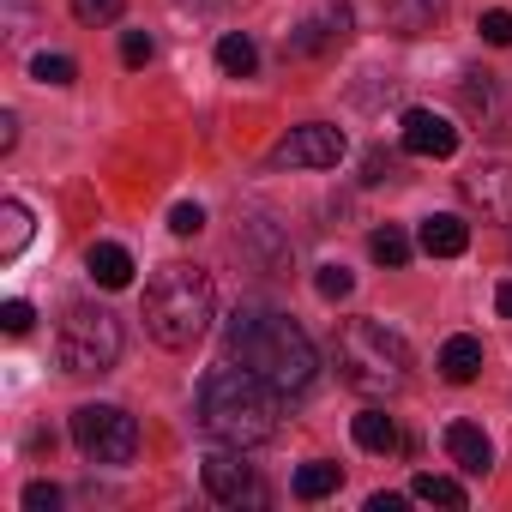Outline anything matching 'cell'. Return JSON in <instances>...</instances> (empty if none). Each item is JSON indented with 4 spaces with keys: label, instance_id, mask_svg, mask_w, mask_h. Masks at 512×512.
<instances>
[{
    "label": "cell",
    "instance_id": "cell-1",
    "mask_svg": "<svg viewBox=\"0 0 512 512\" xmlns=\"http://www.w3.org/2000/svg\"><path fill=\"white\" fill-rule=\"evenodd\" d=\"M223 356L241 362V368H253L260 380H272L284 398L290 392H308L314 374H320L314 338L290 314H278V308H235L223 320Z\"/></svg>",
    "mask_w": 512,
    "mask_h": 512
},
{
    "label": "cell",
    "instance_id": "cell-2",
    "mask_svg": "<svg viewBox=\"0 0 512 512\" xmlns=\"http://www.w3.org/2000/svg\"><path fill=\"white\" fill-rule=\"evenodd\" d=\"M193 416L211 440L223 446H266L278 434V416H284V392L272 380H260L241 362H223L199 380V398H193Z\"/></svg>",
    "mask_w": 512,
    "mask_h": 512
},
{
    "label": "cell",
    "instance_id": "cell-3",
    "mask_svg": "<svg viewBox=\"0 0 512 512\" xmlns=\"http://www.w3.org/2000/svg\"><path fill=\"white\" fill-rule=\"evenodd\" d=\"M217 320V290H211V272L199 266H163L151 284H145V332L163 344V350H193Z\"/></svg>",
    "mask_w": 512,
    "mask_h": 512
},
{
    "label": "cell",
    "instance_id": "cell-4",
    "mask_svg": "<svg viewBox=\"0 0 512 512\" xmlns=\"http://www.w3.org/2000/svg\"><path fill=\"white\" fill-rule=\"evenodd\" d=\"M338 374H344V386H356V392H368V398H392V392H404L410 386V368H416V356H410V344L386 326V320H350L344 332H338Z\"/></svg>",
    "mask_w": 512,
    "mask_h": 512
},
{
    "label": "cell",
    "instance_id": "cell-5",
    "mask_svg": "<svg viewBox=\"0 0 512 512\" xmlns=\"http://www.w3.org/2000/svg\"><path fill=\"white\" fill-rule=\"evenodd\" d=\"M55 362H61V374H73V380L109 374V368L121 362V320H115L109 308H91V302L67 308L61 326H55Z\"/></svg>",
    "mask_w": 512,
    "mask_h": 512
},
{
    "label": "cell",
    "instance_id": "cell-6",
    "mask_svg": "<svg viewBox=\"0 0 512 512\" xmlns=\"http://www.w3.org/2000/svg\"><path fill=\"white\" fill-rule=\"evenodd\" d=\"M73 446L91 464H133L139 452V422L121 404H79L73 410Z\"/></svg>",
    "mask_w": 512,
    "mask_h": 512
},
{
    "label": "cell",
    "instance_id": "cell-7",
    "mask_svg": "<svg viewBox=\"0 0 512 512\" xmlns=\"http://www.w3.org/2000/svg\"><path fill=\"white\" fill-rule=\"evenodd\" d=\"M458 193H464V205L482 211L488 223H512V163H500V157L470 163V169L458 175Z\"/></svg>",
    "mask_w": 512,
    "mask_h": 512
},
{
    "label": "cell",
    "instance_id": "cell-8",
    "mask_svg": "<svg viewBox=\"0 0 512 512\" xmlns=\"http://www.w3.org/2000/svg\"><path fill=\"white\" fill-rule=\"evenodd\" d=\"M344 133L338 127H326V121H308V127H296L290 139H278V151H272V163L278 169H332V163H344Z\"/></svg>",
    "mask_w": 512,
    "mask_h": 512
},
{
    "label": "cell",
    "instance_id": "cell-9",
    "mask_svg": "<svg viewBox=\"0 0 512 512\" xmlns=\"http://www.w3.org/2000/svg\"><path fill=\"white\" fill-rule=\"evenodd\" d=\"M199 476H205V494L223 500V506H266V488H260V476H253V464H241V446L211 452Z\"/></svg>",
    "mask_w": 512,
    "mask_h": 512
},
{
    "label": "cell",
    "instance_id": "cell-10",
    "mask_svg": "<svg viewBox=\"0 0 512 512\" xmlns=\"http://www.w3.org/2000/svg\"><path fill=\"white\" fill-rule=\"evenodd\" d=\"M398 133H404V151L410 157H452L458 151V127L440 109H404Z\"/></svg>",
    "mask_w": 512,
    "mask_h": 512
},
{
    "label": "cell",
    "instance_id": "cell-11",
    "mask_svg": "<svg viewBox=\"0 0 512 512\" xmlns=\"http://www.w3.org/2000/svg\"><path fill=\"white\" fill-rule=\"evenodd\" d=\"M416 247L428 253V260H458V253L470 247V223H464V217H452V211H434V217H422Z\"/></svg>",
    "mask_w": 512,
    "mask_h": 512
},
{
    "label": "cell",
    "instance_id": "cell-12",
    "mask_svg": "<svg viewBox=\"0 0 512 512\" xmlns=\"http://www.w3.org/2000/svg\"><path fill=\"white\" fill-rule=\"evenodd\" d=\"M446 458H452L464 476H488V464H494V440H488L476 422H452V428H446Z\"/></svg>",
    "mask_w": 512,
    "mask_h": 512
},
{
    "label": "cell",
    "instance_id": "cell-13",
    "mask_svg": "<svg viewBox=\"0 0 512 512\" xmlns=\"http://www.w3.org/2000/svg\"><path fill=\"white\" fill-rule=\"evenodd\" d=\"M344 31H350V13L344 7H326L320 19H308L302 31H290V43H284V55H320V49H332V43H344Z\"/></svg>",
    "mask_w": 512,
    "mask_h": 512
},
{
    "label": "cell",
    "instance_id": "cell-14",
    "mask_svg": "<svg viewBox=\"0 0 512 512\" xmlns=\"http://www.w3.org/2000/svg\"><path fill=\"white\" fill-rule=\"evenodd\" d=\"M85 266H91V278H97L103 290H127V284H133V253H127L121 241H97V247L85 253Z\"/></svg>",
    "mask_w": 512,
    "mask_h": 512
},
{
    "label": "cell",
    "instance_id": "cell-15",
    "mask_svg": "<svg viewBox=\"0 0 512 512\" xmlns=\"http://www.w3.org/2000/svg\"><path fill=\"white\" fill-rule=\"evenodd\" d=\"M440 374H446L452 386H470V380L482 374V338H470V332L446 338V344H440Z\"/></svg>",
    "mask_w": 512,
    "mask_h": 512
},
{
    "label": "cell",
    "instance_id": "cell-16",
    "mask_svg": "<svg viewBox=\"0 0 512 512\" xmlns=\"http://www.w3.org/2000/svg\"><path fill=\"white\" fill-rule=\"evenodd\" d=\"M350 434H356V446H362V452H374V458H386V452H398V446H404V440H398V422H392L380 404H368V410L350 422Z\"/></svg>",
    "mask_w": 512,
    "mask_h": 512
},
{
    "label": "cell",
    "instance_id": "cell-17",
    "mask_svg": "<svg viewBox=\"0 0 512 512\" xmlns=\"http://www.w3.org/2000/svg\"><path fill=\"white\" fill-rule=\"evenodd\" d=\"M410 494H416V500H428V506H452V512H464V506H470L464 482H458V476H434V470H422V476L410 482Z\"/></svg>",
    "mask_w": 512,
    "mask_h": 512
},
{
    "label": "cell",
    "instance_id": "cell-18",
    "mask_svg": "<svg viewBox=\"0 0 512 512\" xmlns=\"http://www.w3.org/2000/svg\"><path fill=\"white\" fill-rule=\"evenodd\" d=\"M338 482H344V470H338V464H326V458H308V464L296 470V500H326Z\"/></svg>",
    "mask_w": 512,
    "mask_h": 512
},
{
    "label": "cell",
    "instance_id": "cell-19",
    "mask_svg": "<svg viewBox=\"0 0 512 512\" xmlns=\"http://www.w3.org/2000/svg\"><path fill=\"white\" fill-rule=\"evenodd\" d=\"M217 67H223L229 79H247L253 67H260V49H253V37H241V31H229V37L217 43Z\"/></svg>",
    "mask_w": 512,
    "mask_h": 512
},
{
    "label": "cell",
    "instance_id": "cell-20",
    "mask_svg": "<svg viewBox=\"0 0 512 512\" xmlns=\"http://www.w3.org/2000/svg\"><path fill=\"white\" fill-rule=\"evenodd\" d=\"M0 223H7V235H0V260H19L25 241H31V211L19 199H7V205H0Z\"/></svg>",
    "mask_w": 512,
    "mask_h": 512
},
{
    "label": "cell",
    "instance_id": "cell-21",
    "mask_svg": "<svg viewBox=\"0 0 512 512\" xmlns=\"http://www.w3.org/2000/svg\"><path fill=\"white\" fill-rule=\"evenodd\" d=\"M368 253H374L380 266H410V253H416V247H410V235H404L398 223H386V229L368 235Z\"/></svg>",
    "mask_w": 512,
    "mask_h": 512
},
{
    "label": "cell",
    "instance_id": "cell-22",
    "mask_svg": "<svg viewBox=\"0 0 512 512\" xmlns=\"http://www.w3.org/2000/svg\"><path fill=\"white\" fill-rule=\"evenodd\" d=\"M440 13H446V0H398V31L422 37V31H434Z\"/></svg>",
    "mask_w": 512,
    "mask_h": 512
},
{
    "label": "cell",
    "instance_id": "cell-23",
    "mask_svg": "<svg viewBox=\"0 0 512 512\" xmlns=\"http://www.w3.org/2000/svg\"><path fill=\"white\" fill-rule=\"evenodd\" d=\"M31 79H37V85H73V79H79V61H73V55H37V61H31Z\"/></svg>",
    "mask_w": 512,
    "mask_h": 512
},
{
    "label": "cell",
    "instance_id": "cell-24",
    "mask_svg": "<svg viewBox=\"0 0 512 512\" xmlns=\"http://www.w3.org/2000/svg\"><path fill=\"white\" fill-rule=\"evenodd\" d=\"M314 290H320L326 302H344V296L356 290V278H350V266H320V272H314Z\"/></svg>",
    "mask_w": 512,
    "mask_h": 512
},
{
    "label": "cell",
    "instance_id": "cell-25",
    "mask_svg": "<svg viewBox=\"0 0 512 512\" xmlns=\"http://www.w3.org/2000/svg\"><path fill=\"white\" fill-rule=\"evenodd\" d=\"M482 43H494V49H512V13L506 7H494V13H482Z\"/></svg>",
    "mask_w": 512,
    "mask_h": 512
},
{
    "label": "cell",
    "instance_id": "cell-26",
    "mask_svg": "<svg viewBox=\"0 0 512 512\" xmlns=\"http://www.w3.org/2000/svg\"><path fill=\"white\" fill-rule=\"evenodd\" d=\"M73 19L79 25H109V19H121V0H73Z\"/></svg>",
    "mask_w": 512,
    "mask_h": 512
},
{
    "label": "cell",
    "instance_id": "cell-27",
    "mask_svg": "<svg viewBox=\"0 0 512 512\" xmlns=\"http://www.w3.org/2000/svg\"><path fill=\"white\" fill-rule=\"evenodd\" d=\"M169 229H175V235H199V229H205V205H193V199H181V205L169 211Z\"/></svg>",
    "mask_w": 512,
    "mask_h": 512
},
{
    "label": "cell",
    "instance_id": "cell-28",
    "mask_svg": "<svg viewBox=\"0 0 512 512\" xmlns=\"http://www.w3.org/2000/svg\"><path fill=\"white\" fill-rule=\"evenodd\" d=\"M31 302H7V308H0V332H7V338H25L31 332Z\"/></svg>",
    "mask_w": 512,
    "mask_h": 512
},
{
    "label": "cell",
    "instance_id": "cell-29",
    "mask_svg": "<svg viewBox=\"0 0 512 512\" xmlns=\"http://www.w3.org/2000/svg\"><path fill=\"white\" fill-rule=\"evenodd\" d=\"M151 55H157V43H151L145 31H127V37H121V61H127V67H145Z\"/></svg>",
    "mask_w": 512,
    "mask_h": 512
},
{
    "label": "cell",
    "instance_id": "cell-30",
    "mask_svg": "<svg viewBox=\"0 0 512 512\" xmlns=\"http://www.w3.org/2000/svg\"><path fill=\"white\" fill-rule=\"evenodd\" d=\"M25 506H31V512H55V506H61V488H55V482H31V488H25Z\"/></svg>",
    "mask_w": 512,
    "mask_h": 512
},
{
    "label": "cell",
    "instance_id": "cell-31",
    "mask_svg": "<svg viewBox=\"0 0 512 512\" xmlns=\"http://www.w3.org/2000/svg\"><path fill=\"white\" fill-rule=\"evenodd\" d=\"M368 187H380V181H392V157H380V151H368V175H362Z\"/></svg>",
    "mask_w": 512,
    "mask_h": 512
},
{
    "label": "cell",
    "instance_id": "cell-32",
    "mask_svg": "<svg viewBox=\"0 0 512 512\" xmlns=\"http://www.w3.org/2000/svg\"><path fill=\"white\" fill-rule=\"evenodd\" d=\"M19 145V115H0V151Z\"/></svg>",
    "mask_w": 512,
    "mask_h": 512
},
{
    "label": "cell",
    "instance_id": "cell-33",
    "mask_svg": "<svg viewBox=\"0 0 512 512\" xmlns=\"http://www.w3.org/2000/svg\"><path fill=\"white\" fill-rule=\"evenodd\" d=\"M398 506H404L398 494H374V500H368V512H398Z\"/></svg>",
    "mask_w": 512,
    "mask_h": 512
},
{
    "label": "cell",
    "instance_id": "cell-34",
    "mask_svg": "<svg viewBox=\"0 0 512 512\" xmlns=\"http://www.w3.org/2000/svg\"><path fill=\"white\" fill-rule=\"evenodd\" d=\"M494 308H500V314L512 320V284H500V290H494Z\"/></svg>",
    "mask_w": 512,
    "mask_h": 512
}]
</instances>
